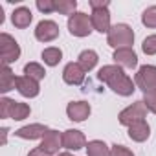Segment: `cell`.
<instances>
[{
    "label": "cell",
    "instance_id": "29",
    "mask_svg": "<svg viewBox=\"0 0 156 156\" xmlns=\"http://www.w3.org/2000/svg\"><path fill=\"white\" fill-rule=\"evenodd\" d=\"M110 156H134V154H132L127 147H123V145H112Z\"/></svg>",
    "mask_w": 156,
    "mask_h": 156
},
{
    "label": "cell",
    "instance_id": "13",
    "mask_svg": "<svg viewBox=\"0 0 156 156\" xmlns=\"http://www.w3.org/2000/svg\"><path fill=\"white\" fill-rule=\"evenodd\" d=\"M66 114L72 121H85L90 116V105L87 101H72L66 107Z\"/></svg>",
    "mask_w": 156,
    "mask_h": 156
},
{
    "label": "cell",
    "instance_id": "5",
    "mask_svg": "<svg viewBox=\"0 0 156 156\" xmlns=\"http://www.w3.org/2000/svg\"><path fill=\"white\" fill-rule=\"evenodd\" d=\"M0 57H2V64L15 62L20 57V46H19V42L11 35H8V33L0 35Z\"/></svg>",
    "mask_w": 156,
    "mask_h": 156
},
{
    "label": "cell",
    "instance_id": "28",
    "mask_svg": "<svg viewBox=\"0 0 156 156\" xmlns=\"http://www.w3.org/2000/svg\"><path fill=\"white\" fill-rule=\"evenodd\" d=\"M37 8L42 13H51L55 11V0H37Z\"/></svg>",
    "mask_w": 156,
    "mask_h": 156
},
{
    "label": "cell",
    "instance_id": "11",
    "mask_svg": "<svg viewBox=\"0 0 156 156\" xmlns=\"http://www.w3.org/2000/svg\"><path fill=\"white\" fill-rule=\"evenodd\" d=\"M62 147V134H59L57 130H48V134L42 138V143L39 145V149L41 151H44L46 154H57L59 152V149Z\"/></svg>",
    "mask_w": 156,
    "mask_h": 156
},
{
    "label": "cell",
    "instance_id": "18",
    "mask_svg": "<svg viewBox=\"0 0 156 156\" xmlns=\"http://www.w3.org/2000/svg\"><path fill=\"white\" fill-rule=\"evenodd\" d=\"M149 134H151V127L145 119L136 121L129 127V138L134 140V141H145L149 138Z\"/></svg>",
    "mask_w": 156,
    "mask_h": 156
},
{
    "label": "cell",
    "instance_id": "12",
    "mask_svg": "<svg viewBox=\"0 0 156 156\" xmlns=\"http://www.w3.org/2000/svg\"><path fill=\"white\" fill-rule=\"evenodd\" d=\"M85 73L87 72L81 68L79 62H68L64 66V72H62V79L68 85H81L85 81Z\"/></svg>",
    "mask_w": 156,
    "mask_h": 156
},
{
    "label": "cell",
    "instance_id": "32",
    "mask_svg": "<svg viewBox=\"0 0 156 156\" xmlns=\"http://www.w3.org/2000/svg\"><path fill=\"white\" fill-rule=\"evenodd\" d=\"M6 132H8V129H2V145L6 143Z\"/></svg>",
    "mask_w": 156,
    "mask_h": 156
},
{
    "label": "cell",
    "instance_id": "15",
    "mask_svg": "<svg viewBox=\"0 0 156 156\" xmlns=\"http://www.w3.org/2000/svg\"><path fill=\"white\" fill-rule=\"evenodd\" d=\"M114 61L118 62V66L123 68H134L138 64V55L134 53L132 48H121L114 51Z\"/></svg>",
    "mask_w": 156,
    "mask_h": 156
},
{
    "label": "cell",
    "instance_id": "3",
    "mask_svg": "<svg viewBox=\"0 0 156 156\" xmlns=\"http://www.w3.org/2000/svg\"><path fill=\"white\" fill-rule=\"evenodd\" d=\"M30 105L26 103H19V101H11L8 98L0 99V118H11L15 121L26 119L30 116Z\"/></svg>",
    "mask_w": 156,
    "mask_h": 156
},
{
    "label": "cell",
    "instance_id": "26",
    "mask_svg": "<svg viewBox=\"0 0 156 156\" xmlns=\"http://www.w3.org/2000/svg\"><path fill=\"white\" fill-rule=\"evenodd\" d=\"M141 48H143V51H145L147 55H156V35H149V37L143 41Z\"/></svg>",
    "mask_w": 156,
    "mask_h": 156
},
{
    "label": "cell",
    "instance_id": "27",
    "mask_svg": "<svg viewBox=\"0 0 156 156\" xmlns=\"http://www.w3.org/2000/svg\"><path fill=\"white\" fill-rule=\"evenodd\" d=\"M143 105L147 107V110H151L152 114H156V92L143 94Z\"/></svg>",
    "mask_w": 156,
    "mask_h": 156
},
{
    "label": "cell",
    "instance_id": "10",
    "mask_svg": "<svg viewBox=\"0 0 156 156\" xmlns=\"http://www.w3.org/2000/svg\"><path fill=\"white\" fill-rule=\"evenodd\" d=\"M92 26L94 30H98L99 33H108L110 31V13L108 8H99V9H92Z\"/></svg>",
    "mask_w": 156,
    "mask_h": 156
},
{
    "label": "cell",
    "instance_id": "24",
    "mask_svg": "<svg viewBox=\"0 0 156 156\" xmlns=\"http://www.w3.org/2000/svg\"><path fill=\"white\" fill-rule=\"evenodd\" d=\"M77 8L75 0H55V11H59L61 15H73Z\"/></svg>",
    "mask_w": 156,
    "mask_h": 156
},
{
    "label": "cell",
    "instance_id": "16",
    "mask_svg": "<svg viewBox=\"0 0 156 156\" xmlns=\"http://www.w3.org/2000/svg\"><path fill=\"white\" fill-rule=\"evenodd\" d=\"M17 79L19 77H15V73L11 72V68L8 64H2V68H0V92H9L17 87Z\"/></svg>",
    "mask_w": 156,
    "mask_h": 156
},
{
    "label": "cell",
    "instance_id": "17",
    "mask_svg": "<svg viewBox=\"0 0 156 156\" xmlns=\"http://www.w3.org/2000/svg\"><path fill=\"white\" fill-rule=\"evenodd\" d=\"M17 90L24 96V98H35L37 94H39V83L37 81H33V79H30V77H19L17 79Z\"/></svg>",
    "mask_w": 156,
    "mask_h": 156
},
{
    "label": "cell",
    "instance_id": "25",
    "mask_svg": "<svg viewBox=\"0 0 156 156\" xmlns=\"http://www.w3.org/2000/svg\"><path fill=\"white\" fill-rule=\"evenodd\" d=\"M141 22L147 26V28H156V6H151L143 11V17H141Z\"/></svg>",
    "mask_w": 156,
    "mask_h": 156
},
{
    "label": "cell",
    "instance_id": "14",
    "mask_svg": "<svg viewBox=\"0 0 156 156\" xmlns=\"http://www.w3.org/2000/svg\"><path fill=\"white\" fill-rule=\"evenodd\" d=\"M48 127L41 125V123H33V125H26L19 130H15V136L24 138V140H37V138H44L48 134Z\"/></svg>",
    "mask_w": 156,
    "mask_h": 156
},
{
    "label": "cell",
    "instance_id": "1",
    "mask_svg": "<svg viewBox=\"0 0 156 156\" xmlns=\"http://www.w3.org/2000/svg\"><path fill=\"white\" fill-rule=\"evenodd\" d=\"M99 81L107 83L116 94L119 96H130L134 92V83L132 79L121 70V66L118 64H108V66H103L98 73Z\"/></svg>",
    "mask_w": 156,
    "mask_h": 156
},
{
    "label": "cell",
    "instance_id": "6",
    "mask_svg": "<svg viewBox=\"0 0 156 156\" xmlns=\"http://www.w3.org/2000/svg\"><path fill=\"white\" fill-rule=\"evenodd\" d=\"M136 85L143 90V94L149 92H156V66L152 64H145L138 70L136 73Z\"/></svg>",
    "mask_w": 156,
    "mask_h": 156
},
{
    "label": "cell",
    "instance_id": "31",
    "mask_svg": "<svg viewBox=\"0 0 156 156\" xmlns=\"http://www.w3.org/2000/svg\"><path fill=\"white\" fill-rule=\"evenodd\" d=\"M28 156H50V154H46L44 151H41V149H33V151H30V154Z\"/></svg>",
    "mask_w": 156,
    "mask_h": 156
},
{
    "label": "cell",
    "instance_id": "21",
    "mask_svg": "<svg viewBox=\"0 0 156 156\" xmlns=\"http://www.w3.org/2000/svg\"><path fill=\"white\" fill-rule=\"evenodd\" d=\"M81 64V68L85 70V72H90L96 64H98V53L94 51V50H85V51H81V55H79V61H77Z\"/></svg>",
    "mask_w": 156,
    "mask_h": 156
},
{
    "label": "cell",
    "instance_id": "7",
    "mask_svg": "<svg viewBox=\"0 0 156 156\" xmlns=\"http://www.w3.org/2000/svg\"><path fill=\"white\" fill-rule=\"evenodd\" d=\"M145 116H147V107L143 105V101H136V103H132L130 107H127L125 110L119 112V123L130 127L132 123L145 119Z\"/></svg>",
    "mask_w": 156,
    "mask_h": 156
},
{
    "label": "cell",
    "instance_id": "2",
    "mask_svg": "<svg viewBox=\"0 0 156 156\" xmlns=\"http://www.w3.org/2000/svg\"><path fill=\"white\" fill-rule=\"evenodd\" d=\"M107 42L108 46L121 50V48H130L134 42V31L127 26V24H116L110 28V31L107 33Z\"/></svg>",
    "mask_w": 156,
    "mask_h": 156
},
{
    "label": "cell",
    "instance_id": "20",
    "mask_svg": "<svg viewBox=\"0 0 156 156\" xmlns=\"http://www.w3.org/2000/svg\"><path fill=\"white\" fill-rule=\"evenodd\" d=\"M87 154L88 156H110V149L107 147L105 141L94 140L87 143Z\"/></svg>",
    "mask_w": 156,
    "mask_h": 156
},
{
    "label": "cell",
    "instance_id": "9",
    "mask_svg": "<svg viewBox=\"0 0 156 156\" xmlns=\"http://www.w3.org/2000/svg\"><path fill=\"white\" fill-rule=\"evenodd\" d=\"M62 147L68 151H79V149L87 147V138L79 130H73V129L64 130L62 132Z\"/></svg>",
    "mask_w": 156,
    "mask_h": 156
},
{
    "label": "cell",
    "instance_id": "33",
    "mask_svg": "<svg viewBox=\"0 0 156 156\" xmlns=\"http://www.w3.org/2000/svg\"><path fill=\"white\" fill-rule=\"evenodd\" d=\"M57 156H72L70 152H61V154H57Z\"/></svg>",
    "mask_w": 156,
    "mask_h": 156
},
{
    "label": "cell",
    "instance_id": "30",
    "mask_svg": "<svg viewBox=\"0 0 156 156\" xmlns=\"http://www.w3.org/2000/svg\"><path fill=\"white\" fill-rule=\"evenodd\" d=\"M92 9H99V8H108V0H90Z\"/></svg>",
    "mask_w": 156,
    "mask_h": 156
},
{
    "label": "cell",
    "instance_id": "22",
    "mask_svg": "<svg viewBox=\"0 0 156 156\" xmlns=\"http://www.w3.org/2000/svg\"><path fill=\"white\" fill-rule=\"evenodd\" d=\"M24 73H26V77H30V79H33V81H41V79H44V75H46V70L39 64V62H28L26 66H24Z\"/></svg>",
    "mask_w": 156,
    "mask_h": 156
},
{
    "label": "cell",
    "instance_id": "23",
    "mask_svg": "<svg viewBox=\"0 0 156 156\" xmlns=\"http://www.w3.org/2000/svg\"><path fill=\"white\" fill-rule=\"evenodd\" d=\"M61 57H62V51H61L59 48H46V50L42 51V61H44L48 66H55V64H59Z\"/></svg>",
    "mask_w": 156,
    "mask_h": 156
},
{
    "label": "cell",
    "instance_id": "19",
    "mask_svg": "<svg viewBox=\"0 0 156 156\" xmlns=\"http://www.w3.org/2000/svg\"><path fill=\"white\" fill-rule=\"evenodd\" d=\"M31 19H33V15H31V11H30L28 8H19V9H15V11H13V17H11L13 24H15L17 28H20V30L28 28V26L31 24Z\"/></svg>",
    "mask_w": 156,
    "mask_h": 156
},
{
    "label": "cell",
    "instance_id": "8",
    "mask_svg": "<svg viewBox=\"0 0 156 156\" xmlns=\"http://www.w3.org/2000/svg\"><path fill=\"white\" fill-rule=\"evenodd\" d=\"M35 37L41 42H50L59 37V26L53 20H41L35 28Z\"/></svg>",
    "mask_w": 156,
    "mask_h": 156
},
{
    "label": "cell",
    "instance_id": "4",
    "mask_svg": "<svg viewBox=\"0 0 156 156\" xmlns=\"http://www.w3.org/2000/svg\"><path fill=\"white\" fill-rule=\"evenodd\" d=\"M68 30L72 35L75 37H87L92 33L94 26H92V19L87 15V13H81V11H77L73 13L70 19H68Z\"/></svg>",
    "mask_w": 156,
    "mask_h": 156
}]
</instances>
